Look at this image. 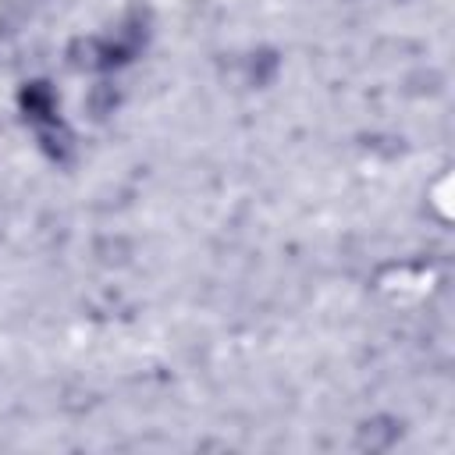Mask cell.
I'll list each match as a JSON object with an SVG mask.
<instances>
[{
    "mask_svg": "<svg viewBox=\"0 0 455 455\" xmlns=\"http://www.w3.org/2000/svg\"><path fill=\"white\" fill-rule=\"evenodd\" d=\"M146 46V21L139 14H132L114 36H89V39H75L71 43V64L75 68H92V71H114L124 68L139 57V50Z\"/></svg>",
    "mask_w": 455,
    "mask_h": 455,
    "instance_id": "1",
    "label": "cell"
},
{
    "mask_svg": "<svg viewBox=\"0 0 455 455\" xmlns=\"http://www.w3.org/2000/svg\"><path fill=\"white\" fill-rule=\"evenodd\" d=\"M57 92H53V85L46 82V78H32V82H25L21 89H18V110L25 114V121L28 124H50V121H57Z\"/></svg>",
    "mask_w": 455,
    "mask_h": 455,
    "instance_id": "2",
    "label": "cell"
},
{
    "mask_svg": "<svg viewBox=\"0 0 455 455\" xmlns=\"http://www.w3.org/2000/svg\"><path fill=\"white\" fill-rule=\"evenodd\" d=\"M39 149H43L53 164H68V160H71L75 142H71V132L60 124V117L50 121V124H39Z\"/></svg>",
    "mask_w": 455,
    "mask_h": 455,
    "instance_id": "3",
    "label": "cell"
},
{
    "mask_svg": "<svg viewBox=\"0 0 455 455\" xmlns=\"http://www.w3.org/2000/svg\"><path fill=\"white\" fill-rule=\"evenodd\" d=\"M398 434H402V423H398V419L377 416V419H366V423L359 427V444H363V448H387V444L398 441Z\"/></svg>",
    "mask_w": 455,
    "mask_h": 455,
    "instance_id": "4",
    "label": "cell"
},
{
    "mask_svg": "<svg viewBox=\"0 0 455 455\" xmlns=\"http://www.w3.org/2000/svg\"><path fill=\"white\" fill-rule=\"evenodd\" d=\"M274 75H277V53L274 50H256L249 57V82L252 85H270Z\"/></svg>",
    "mask_w": 455,
    "mask_h": 455,
    "instance_id": "5",
    "label": "cell"
},
{
    "mask_svg": "<svg viewBox=\"0 0 455 455\" xmlns=\"http://www.w3.org/2000/svg\"><path fill=\"white\" fill-rule=\"evenodd\" d=\"M117 89L110 85V82H100V85H92V92H89V110L96 114V117H107V114H114V107H117Z\"/></svg>",
    "mask_w": 455,
    "mask_h": 455,
    "instance_id": "6",
    "label": "cell"
}]
</instances>
